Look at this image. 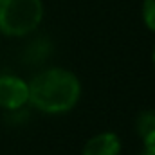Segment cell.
<instances>
[{"instance_id": "obj_9", "label": "cell", "mask_w": 155, "mask_h": 155, "mask_svg": "<svg viewBox=\"0 0 155 155\" xmlns=\"http://www.w3.org/2000/svg\"><path fill=\"white\" fill-rule=\"evenodd\" d=\"M152 61H153V67H155V47H153V52H152Z\"/></svg>"}, {"instance_id": "obj_4", "label": "cell", "mask_w": 155, "mask_h": 155, "mask_svg": "<svg viewBox=\"0 0 155 155\" xmlns=\"http://www.w3.org/2000/svg\"><path fill=\"white\" fill-rule=\"evenodd\" d=\"M121 153V139L114 132H101L90 137L81 155H119Z\"/></svg>"}, {"instance_id": "obj_3", "label": "cell", "mask_w": 155, "mask_h": 155, "mask_svg": "<svg viewBox=\"0 0 155 155\" xmlns=\"http://www.w3.org/2000/svg\"><path fill=\"white\" fill-rule=\"evenodd\" d=\"M29 103V83L13 74L0 76V108L16 112Z\"/></svg>"}, {"instance_id": "obj_5", "label": "cell", "mask_w": 155, "mask_h": 155, "mask_svg": "<svg viewBox=\"0 0 155 155\" xmlns=\"http://www.w3.org/2000/svg\"><path fill=\"white\" fill-rule=\"evenodd\" d=\"M135 130H137L139 137H144L146 134L155 132V110L141 112L137 121H135Z\"/></svg>"}, {"instance_id": "obj_7", "label": "cell", "mask_w": 155, "mask_h": 155, "mask_svg": "<svg viewBox=\"0 0 155 155\" xmlns=\"http://www.w3.org/2000/svg\"><path fill=\"white\" fill-rule=\"evenodd\" d=\"M141 139H143V146H144V150H146V152H153L155 153V132L146 134V135L141 137Z\"/></svg>"}, {"instance_id": "obj_8", "label": "cell", "mask_w": 155, "mask_h": 155, "mask_svg": "<svg viewBox=\"0 0 155 155\" xmlns=\"http://www.w3.org/2000/svg\"><path fill=\"white\" fill-rule=\"evenodd\" d=\"M141 155H155V153H153V152H146V150H143V153H141Z\"/></svg>"}, {"instance_id": "obj_6", "label": "cell", "mask_w": 155, "mask_h": 155, "mask_svg": "<svg viewBox=\"0 0 155 155\" xmlns=\"http://www.w3.org/2000/svg\"><path fill=\"white\" fill-rule=\"evenodd\" d=\"M143 22L155 33V0H143Z\"/></svg>"}, {"instance_id": "obj_2", "label": "cell", "mask_w": 155, "mask_h": 155, "mask_svg": "<svg viewBox=\"0 0 155 155\" xmlns=\"http://www.w3.org/2000/svg\"><path fill=\"white\" fill-rule=\"evenodd\" d=\"M41 20V0H0V33L5 36H27L38 29Z\"/></svg>"}, {"instance_id": "obj_1", "label": "cell", "mask_w": 155, "mask_h": 155, "mask_svg": "<svg viewBox=\"0 0 155 155\" xmlns=\"http://www.w3.org/2000/svg\"><path fill=\"white\" fill-rule=\"evenodd\" d=\"M81 97V81L67 69L52 67L29 81V105L43 114H67Z\"/></svg>"}]
</instances>
